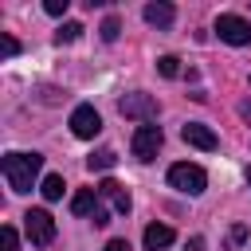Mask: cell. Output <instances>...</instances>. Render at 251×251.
<instances>
[{
	"label": "cell",
	"instance_id": "cell-1",
	"mask_svg": "<svg viewBox=\"0 0 251 251\" xmlns=\"http://www.w3.org/2000/svg\"><path fill=\"white\" fill-rule=\"evenodd\" d=\"M39 169H43L39 153H4V161H0V173H4V180H8L12 192H31Z\"/></svg>",
	"mask_w": 251,
	"mask_h": 251
},
{
	"label": "cell",
	"instance_id": "cell-2",
	"mask_svg": "<svg viewBox=\"0 0 251 251\" xmlns=\"http://www.w3.org/2000/svg\"><path fill=\"white\" fill-rule=\"evenodd\" d=\"M169 184H173L176 192H184V196H200V192L208 188V173H204L200 165L180 161V165H173V169H169Z\"/></svg>",
	"mask_w": 251,
	"mask_h": 251
},
{
	"label": "cell",
	"instance_id": "cell-3",
	"mask_svg": "<svg viewBox=\"0 0 251 251\" xmlns=\"http://www.w3.org/2000/svg\"><path fill=\"white\" fill-rule=\"evenodd\" d=\"M24 231H27V239H31L35 247H47V243L55 239V220H51V212H47V208H27V212H24Z\"/></svg>",
	"mask_w": 251,
	"mask_h": 251
},
{
	"label": "cell",
	"instance_id": "cell-4",
	"mask_svg": "<svg viewBox=\"0 0 251 251\" xmlns=\"http://www.w3.org/2000/svg\"><path fill=\"white\" fill-rule=\"evenodd\" d=\"M161 141H165L161 126L145 122V126H137V129H133V137H129V149H133V157H137V161H153V157H157V149H161Z\"/></svg>",
	"mask_w": 251,
	"mask_h": 251
},
{
	"label": "cell",
	"instance_id": "cell-5",
	"mask_svg": "<svg viewBox=\"0 0 251 251\" xmlns=\"http://www.w3.org/2000/svg\"><path fill=\"white\" fill-rule=\"evenodd\" d=\"M216 35L231 47H243V43H251V24L235 12H224V16H216Z\"/></svg>",
	"mask_w": 251,
	"mask_h": 251
},
{
	"label": "cell",
	"instance_id": "cell-6",
	"mask_svg": "<svg viewBox=\"0 0 251 251\" xmlns=\"http://www.w3.org/2000/svg\"><path fill=\"white\" fill-rule=\"evenodd\" d=\"M118 110L126 114V118H133V122H153L157 118V98L153 94H141V90H133V94H126L122 102H118Z\"/></svg>",
	"mask_w": 251,
	"mask_h": 251
},
{
	"label": "cell",
	"instance_id": "cell-7",
	"mask_svg": "<svg viewBox=\"0 0 251 251\" xmlns=\"http://www.w3.org/2000/svg\"><path fill=\"white\" fill-rule=\"evenodd\" d=\"M71 133L75 137H82V141H90V137H98L102 133V114L94 110V106H75L71 110Z\"/></svg>",
	"mask_w": 251,
	"mask_h": 251
},
{
	"label": "cell",
	"instance_id": "cell-8",
	"mask_svg": "<svg viewBox=\"0 0 251 251\" xmlns=\"http://www.w3.org/2000/svg\"><path fill=\"white\" fill-rule=\"evenodd\" d=\"M180 137H184L188 145H196V149H204V153H212V149L220 145V137H216V129H212V126H204V122H188V126L180 129Z\"/></svg>",
	"mask_w": 251,
	"mask_h": 251
},
{
	"label": "cell",
	"instance_id": "cell-9",
	"mask_svg": "<svg viewBox=\"0 0 251 251\" xmlns=\"http://www.w3.org/2000/svg\"><path fill=\"white\" fill-rule=\"evenodd\" d=\"M98 196H102V200H110L118 216H126V212L133 208V200H129V192H126V188H122V184H118L114 176H106V180L98 184Z\"/></svg>",
	"mask_w": 251,
	"mask_h": 251
},
{
	"label": "cell",
	"instance_id": "cell-10",
	"mask_svg": "<svg viewBox=\"0 0 251 251\" xmlns=\"http://www.w3.org/2000/svg\"><path fill=\"white\" fill-rule=\"evenodd\" d=\"M145 24H153V27H169L173 24V16H176V8L173 4H165V0H153V4H145Z\"/></svg>",
	"mask_w": 251,
	"mask_h": 251
},
{
	"label": "cell",
	"instance_id": "cell-11",
	"mask_svg": "<svg viewBox=\"0 0 251 251\" xmlns=\"http://www.w3.org/2000/svg\"><path fill=\"white\" fill-rule=\"evenodd\" d=\"M98 204H102L98 188H82V192H75V196H71V212H75V216H94V212H98Z\"/></svg>",
	"mask_w": 251,
	"mask_h": 251
},
{
	"label": "cell",
	"instance_id": "cell-12",
	"mask_svg": "<svg viewBox=\"0 0 251 251\" xmlns=\"http://www.w3.org/2000/svg\"><path fill=\"white\" fill-rule=\"evenodd\" d=\"M141 239H145V251H165L173 243V227L169 224H149Z\"/></svg>",
	"mask_w": 251,
	"mask_h": 251
},
{
	"label": "cell",
	"instance_id": "cell-13",
	"mask_svg": "<svg viewBox=\"0 0 251 251\" xmlns=\"http://www.w3.org/2000/svg\"><path fill=\"white\" fill-rule=\"evenodd\" d=\"M63 188H67V184H63V176H59V173H47V176H43V184H39L43 200H63Z\"/></svg>",
	"mask_w": 251,
	"mask_h": 251
},
{
	"label": "cell",
	"instance_id": "cell-14",
	"mask_svg": "<svg viewBox=\"0 0 251 251\" xmlns=\"http://www.w3.org/2000/svg\"><path fill=\"white\" fill-rule=\"evenodd\" d=\"M114 149H98V153H90L86 157V169H94V173H106V169H114Z\"/></svg>",
	"mask_w": 251,
	"mask_h": 251
},
{
	"label": "cell",
	"instance_id": "cell-15",
	"mask_svg": "<svg viewBox=\"0 0 251 251\" xmlns=\"http://www.w3.org/2000/svg\"><path fill=\"white\" fill-rule=\"evenodd\" d=\"M78 35H82V24H75V20H67V24H63L59 31H55V43H75Z\"/></svg>",
	"mask_w": 251,
	"mask_h": 251
},
{
	"label": "cell",
	"instance_id": "cell-16",
	"mask_svg": "<svg viewBox=\"0 0 251 251\" xmlns=\"http://www.w3.org/2000/svg\"><path fill=\"white\" fill-rule=\"evenodd\" d=\"M157 71H161L165 78H176V75H180V59H176V55H161V59H157Z\"/></svg>",
	"mask_w": 251,
	"mask_h": 251
},
{
	"label": "cell",
	"instance_id": "cell-17",
	"mask_svg": "<svg viewBox=\"0 0 251 251\" xmlns=\"http://www.w3.org/2000/svg\"><path fill=\"white\" fill-rule=\"evenodd\" d=\"M16 247H20V235H16L12 224H4L0 227V251H16Z\"/></svg>",
	"mask_w": 251,
	"mask_h": 251
},
{
	"label": "cell",
	"instance_id": "cell-18",
	"mask_svg": "<svg viewBox=\"0 0 251 251\" xmlns=\"http://www.w3.org/2000/svg\"><path fill=\"white\" fill-rule=\"evenodd\" d=\"M118 35H122V24H118V16H106V20H102V39H106V43H114Z\"/></svg>",
	"mask_w": 251,
	"mask_h": 251
},
{
	"label": "cell",
	"instance_id": "cell-19",
	"mask_svg": "<svg viewBox=\"0 0 251 251\" xmlns=\"http://www.w3.org/2000/svg\"><path fill=\"white\" fill-rule=\"evenodd\" d=\"M0 55H4V59H12V55H20V43H16L12 35H0Z\"/></svg>",
	"mask_w": 251,
	"mask_h": 251
},
{
	"label": "cell",
	"instance_id": "cell-20",
	"mask_svg": "<svg viewBox=\"0 0 251 251\" xmlns=\"http://www.w3.org/2000/svg\"><path fill=\"white\" fill-rule=\"evenodd\" d=\"M67 8H71V0H47V4H43V12H47V16H63Z\"/></svg>",
	"mask_w": 251,
	"mask_h": 251
},
{
	"label": "cell",
	"instance_id": "cell-21",
	"mask_svg": "<svg viewBox=\"0 0 251 251\" xmlns=\"http://www.w3.org/2000/svg\"><path fill=\"white\" fill-rule=\"evenodd\" d=\"M227 239H231V243H243V239H247V227H243V224H235V227H231V235H227Z\"/></svg>",
	"mask_w": 251,
	"mask_h": 251
},
{
	"label": "cell",
	"instance_id": "cell-22",
	"mask_svg": "<svg viewBox=\"0 0 251 251\" xmlns=\"http://www.w3.org/2000/svg\"><path fill=\"white\" fill-rule=\"evenodd\" d=\"M90 220H94V224H98V227H102V224H110V212H106V208H102V204H98V212H94V216H90Z\"/></svg>",
	"mask_w": 251,
	"mask_h": 251
},
{
	"label": "cell",
	"instance_id": "cell-23",
	"mask_svg": "<svg viewBox=\"0 0 251 251\" xmlns=\"http://www.w3.org/2000/svg\"><path fill=\"white\" fill-rule=\"evenodd\" d=\"M106 251H129V243H126V239H110V243H106Z\"/></svg>",
	"mask_w": 251,
	"mask_h": 251
},
{
	"label": "cell",
	"instance_id": "cell-24",
	"mask_svg": "<svg viewBox=\"0 0 251 251\" xmlns=\"http://www.w3.org/2000/svg\"><path fill=\"white\" fill-rule=\"evenodd\" d=\"M188 251H204V235H192L188 239Z\"/></svg>",
	"mask_w": 251,
	"mask_h": 251
},
{
	"label": "cell",
	"instance_id": "cell-25",
	"mask_svg": "<svg viewBox=\"0 0 251 251\" xmlns=\"http://www.w3.org/2000/svg\"><path fill=\"white\" fill-rule=\"evenodd\" d=\"M239 114H243V118H251V102H243V106H239Z\"/></svg>",
	"mask_w": 251,
	"mask_h": 251
},
{
	"label": "cell",
	"instance_id": "cell-26",
	"mask_svg": "<svg viewBox=\"0 0 251 251\" xmlns=\"http://www.w3.org/2000/svg\"><path fill=\"white\" fill-rule=\"evenodd\" d=\"M247 184H251V165H247Z\"/></svg>",
	"mask_w": 251,
	"mask_h": 251
}]
</instances>
